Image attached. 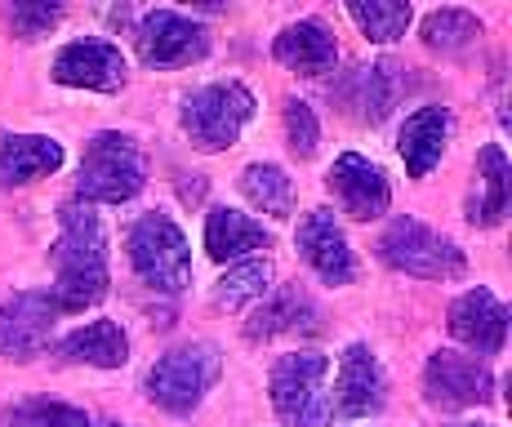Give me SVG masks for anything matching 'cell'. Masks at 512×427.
<instances>
[{
	"mask_svg": "<svg viewBox=\"0 0 512 427\" xmlns=\"http://www.w3.org/2000/svg\"><path fill=\"white\" fill-rule=\"evenodd\" d=\"M107 232L90 205H63L58 214V241H54V299L58 316L85 312L107 299Z\"/></svg>",
	"mask_w": 512,
	"mask_h": 427,
	"instance_id": "cell-1",
	"label": "cell"
},
{
	"mask_svg": "<svg viewBox=\"0 0 512 427\" xmlns=\"http://www.w3.org/2000/svg\"><path fill=\"white\" fill-rule=\"evenodd\" d=\"M147 187L143 147L130 134L103 129L85 143L81 170H76V196L90 205H125Z\"/></svg>",
	"mask_w": 512,
	"mask_h": 427,
	"instance_id": "cell-2",
	"label": "cell"
},
{
	"mask_svg": "<svg viewBox=\"0 0 512 427\" xmlns=\"http://www.w3.org/2000/svg\"><path fill=\"white\" fill-rule=\"evenodd\" d=\"M223 374V356L214 343H183L174 352H165L161 361L147 370L143 392L156 410L187 419V414L201 410V401L210 396V387Z\"/></svg>",
	"mask_w": 512,
	"mask_h": 427,
	"instance_id": "cell-3",
	"label": "cell"
},
{
	"mask_svg": "<svg viewBox=\"0 0 512 427\" xmlns=\"http://www.w3.org/2000/svg\"><path fill=\"white\" fill-rule=\"evenodd\" d=\"M125 250H130V267L147 290L161 294H179L183 285H192V250H187L183 227L170 214L152 210L125 236Z\"/></svg>",
	"mask_w": 512,
	"mask_h": 427,
	"instance_id": "cell-4",
	"label": "cell"
},
{
	"mask_svg": "<svg viewBox=\"0 0 512 427\" xmlns=\"http://www.w3.org/2000/svg\"><path fill=\"white\" fill-rule=\"evenodd\" d=\"M374 250H379V258L392 272L423 276V281H459V276L468 272L464 250H459L450 236L432 232L428 223H419V218H410V214L392 218Z\"/></svg>",
	"mask_w": 512,
	"mask_h": 427,
	"instance_id": "cell-5",
	"label": "cell"
},
{
	"mask_svg": "<svg viewBox=\"0 0 512 427\" xmlns=\"http://www.w3.org/2000/svg\"><path fill=\"white\" fill-rule=\"evenodd\" d=\"M254 116V94L241 81H214L183 98V134L201 152H228Z\"/></svg>",
	"mask_w": 512,
	"mask_h": 427,
	"instance_id": "cell-6",
	"label": "cell"
},
{
	"mask_svg": "<svg viewBox=\"0 0 512 427\" xmlns=\"http://www.w3.org/2000/svg\"><path fill=\"white\" fill-rule=\"evenodd\" d=\"M330 361L321 352H290L272 365V410L285 427H330Z\"/></svg>",
	"mask_w": 512,
	"mask_h": 427,
	"instance_id": "cell-7",
	"label": "cell"
},
{
	"mask_svg": "<svg viewBox=\"0 0 512 427\" xmlns=\"http://www.w3.org/2000/svg\"><path fill=\"white\" fill-rule=\"evenodd\" d=\"M134 45H139V58L147 67L170 72V67L201 63L210 54V32L179 9H147L134 27Z\"/></svg>",
	"mask_w": 512,
	"mask_h": 427,
	"instance_id": "cell-8",
	"label": "cell"
},
{
	"mask_svg": "<svg viewBox=\"0 0 512 427\" xmlns=\"http://www.w3.org/2000/svg\"><path fill=\"white\" fill-rule=\"evenodd\" d=\"M423 392L437 410H472L495 396V374L486 361L464 352H432L423 365Z\"/></svg>",
	"mask_w": 512,
	"mask_h": 427,
	"instance_id": "cell-9",
	"label": "cell"
},
{
	"mask_svg": "<svg viewBox=\"0 0 512 427\" xmlns=\"http://www.w3.org/2000/svg\"><path fill=\"white\" fill-rule=\"evenodd\" d=\"M388 401V379H383L379 356L366 343H352L339 361V379L330 396V423H361L374 419Z\"/></svg>",
	"mask_w": 512,
	"mask_h": 427,
	"instance_id": "cell-10",
	"label": "cell"
},
{
	"mask_svg": "<svg viewBox=\"0 0 512 427\" xmlns=\"http://www.w3.org/2000/svg\"><path fill=\"white\" fill-rule=\"evenodd\" d=\"M54 325H58V307L49 294L41 290L9 294L0 303V356H9V361L41 356L49 339H54Z\"/></svg>",
	"mask_w": 512,
	"mask_h": 427,
	"instance_id": "cell-11",
	"label": "cell"
},
{
	"mask_svg": "<svg viewBox=\"0 0 512 427\" xmlns=\"http://www.w3.org/2000/svg\"><path fill=\"white\" fill-rule=\"evenodd\" d=\"M326 187L339 196L343 214L357 218V223H370V218H383L392 205V183L370 156L361 152H343L334 156V165L326 170Z\"/></svg>",
	"mask_w": 512,
	"mask_h": 427,
	"instance_id": "cell-12",
	"label": "cell"
},
{
	"mask_svg": "<svg viewBox=\"0 0 512 427\" xmlns=\"http://www.w3.org/2000/svg\"><path fill=\"white\" fill-rule=\"evenodd\" d=\"M299 254L312 272L321 276L326 285H352L357 281V258H352V245L343 236L339 218L330 210H308L299 223Z\"/></svg>",
	"mask_w": 512,
	"mask_h": 427,
	"instance_id": "cell-13",
	"label": "cell"
},
{
	"mask_svg": "<svg viewBox=\"0 0 512 427\" xmlns=\"http://www.w3.org/2000/svg\"><path fill=\"white\" fill-rule=\"evenodd\" d=\"M54 81L94 94H116L125 85V54L112 41H72L54 54Z\"/></svg>",
	"mask_w": 512,
	"mask_h": 427,
	"instance_id": "cell-14",
	"label": "cell"
},
{
	"mask_svg": "<svg viewBox=\"0 0 512 427\" xmlns=\"http://www.w3.org/2000/svg\"><path fill=\"white\" fill-rule=\"evenodd\" d=\"M450 334H455L464 347H472L477 356H495L504 352V339H508V307L477 285V290L459 294L450 303Z\"/></svg>",
	"mask_w": 512,
	"mask_h": 427,
	"instance_id": "cell-15",
	"label": "cell"
},
{
	"mask_svg": "<svg viewBox=\"0 0 512 427\" xmlns=\"http://www.w3.org/2000/svg\"><path fill=\"white\" fill-rule=\"evenodd\" d=\"M272 58L290 67L294 76H326L339 63V45L321 18H299V23L281 27V36L272 41Z\"/></svg>",
	"mask_w": 512,
	"mask_h": 427,
	"instance_id": "cell-16",
	"label": "cell"
},
{
	"mask_svg": "<svg viewBox=\"0 0 512 427\" xmlns=\"http://www.w3.org/2000/svg\"><path fill=\"white\" fill-rule=\"evenodd\" d=\"M299 330H317V303L299 290V285H281V290L263 294L259 307L245 321V339L250 343H272L281 334H299Z\"/></svg>",
	"mask_w": 512,
	"mask_h": 427,
	"instance_id": "cell-17",
	"label": "cell"
},
{
	"mask_svg": "<svg viewBox=\"0 0 512 427\" xmlns=\"http://www.w3.org/2000/svg\"><path fill=\"white\" fill-rule=\"evenodd\" d=\"M450 125L455 121H450L446 107H419V112L406 116V125L397 134V152L406 161L410 178H428L441 165L446 143H450Z\"/></svg>",
	"mask_w": 512,
	"mask_h": 427,
	"instance_id": "cell-18",
	"label": "cell"
},
{
	"mask_svg": "<svg viewBox=\"0 0 512 427\" xmlns=\"http://www.w3.org/2000/svg\"><path fill=\"white\" fill-rule=\"evenodd\" d=\"M67 152L49 134H0V187H27L63 170Z\"/></svg>",
	"mask_w": 512,
	"mask_h": 427,
	"instance_id": "cell-19",
	"label": "cell"
},
{
	"mask_svg": "<svg viewBox=\"0 0 512 427\" xmlns=\"http://www.w3.org/2000/svg\"><path fill=\"white\" fill-rule=\"evenodd\" d=\"M397 67L392 63H374V67H357V72H348L339 81V103H343V112L352 116V121H361V125H379L383 116L392 112V103H397Z\"/></svg>",
	"mask_w": 512,
	"mask_h": 427,
	"instance_id": "cell-20",
	"label": "cell"
},
{
	"mask_svg": "<svg viewBox=\"0 0 512 427\" xmlns=\"http://www.w3.org/2000/svg\"><path fill=\"white\" fill-rule=\"evenodd\" d=\"M268 245H272V232L241 210L219 205V210H210V218H205V250H210L214 263H241L245 254L268 250Z\"/></svg>",
	"mask_w": 512,
	"mask_h": 427,
	"instance_id": "cell-21",
	"label": "cell"
},
{
	"mask_svg": "<svg viewBox=\"0 0 512 427\" xmlns=\"http://www.w3.org/2000/svg\"><path fill=\"white\" fill-rule=\"evenodd\" d=\"M58 356L72 365H94V370H121L130 361V339L116 321H90L58 339Z\"/></svg>",
	"mask_w": 512,
	"mask_h": 427,
	"instance_id": "cell-22",
	"label": "cell"
},
{
	"mask_svg": "<svg viewBox=\"0 0 512 427\" xmlns=\"http://www.w3.org/2000/svg\"><path fill=\"white\" fill-rule=\"evenodd\" d=\"M508 183H512V170H508V156L504 147H481V161H477V201H472V227H495L504 223L508 214Z\"/></svg>",
	"mask_w": 512,
	"mask_h": 427,
	"instance_id": "cell-23",
	"label": "cell"
},
{
	"mask_svg": "<svg viewBox=\"0 0 512 427\" xmlns=\"http://www.w3.org/2000/svg\"><path fill=\"white\" fill-rule=\"evenodd\" d=\"M241 196L254 205L259 214L272 218H290L294 210V178L272 161H254L241 170Z\"/></svg>",
	"mask_w": 512,
	"mask_h": 427,
	"instance_id": "cell-24",
	"label": "cell"
},
{
	"mask_svg": "<svg viewBox=\"0 0 512 427\" xmlns=\"http://www.w3.org/2000/svg\"><path fill=\"white\" fill-rule=\"evenodd\" d=\"M272 276H277L272 258H241V263H232L228 272L219 276V285H214V307L241 312L245 303H259L263 294L272 290Z\"/></svg>",
	"mask_w": 512,
	"mask_h": 427,
	"instance_id": "cell-25",
	"label": "cell"
},
{
	"mask_svg": "<svg viewBox=\"0 0 512 427\" xmlns=\"http://www.w3.org/2000/svg\"><path fill=\"white\" fill-rule=\"evenodd\" d=\"M348 18L361 27V36L374 45H392L410 32L415 9L401 0H348Z\"/></svg>",
	"mask_w": 512,
	"mask_h": 427,
	"instance_id": "cell-26",
	"label": "cell"
},
{
	"mask_svg": "<svg viewBox=\"0 0 512 427\" xmlns=\"http://www.w3.org/2000/svg\"><path fill=\"white\" fill-rule=\"evenodd\" d=\"M481 41V18L468 9H432L423 18V45L437 54H459V49Z\"/></svg>",
	"mask_w": 512,
	"mask_h": 427,
	"instance_id": "cell-27",
	"label": "cell"
},
{
	"mask_svg": "<svg viewBox=\"0 0 512 427\" xmlns=\"http://www.w3.org/2000/svg\"><path fill=\"white\" fill-rule=\"evenodd\" d=\"M5 427H98L94 414H85L81 405H67V401H23L14 410H5Z\"/></svg>",
	"mask_w": 512,
	"mask_h": 427,
	"instance_id": "cell-28",
	"label": "cell"
},
{
	"mask_svg": "<svg viewBox=\"0 0 512 427\" xmlns=\"http://www.w3.org/2000/svg\"><path fill=\"white\" fill-rule=\"evenodd\" d=\"M5 23L14 27L18 41H41V36H49L58 23H63V9L45 5V0H9Z\"/></svg>",
	"mask_w": 512,
	"mask_h": 427,
	"instance_id": "cell-29",
	"label": "cell"
},
{
	"mask_svg": "<svg viewBox=\"0 0 512 427\" xmlns=\"http://www.w3.org/2000/svg\"><path fill=\"white\" fill-rule=\"evenodd\" d=\"M285 138H290V152L299 156V161L317 156L321 125H317V112H312L303 98H285Z\"/></svg>",
	"mask_w": 512,
	"mask_h": 427,
	"instance_id": "cell-30",
	"label": "cell"
},
{
	"mask_svg": "<svg viewBox=\"0 0 512 427\" xmlns=\"http://www.w3.org/2000/svg\"><path fill=\"white\" fill-rule=\"evenodd\" d=\"M98 427H130V423H112V419H98Z\"/></svg>",
	"mask_w": 512,
	"mask_h": 427,
	"instance_id": "cell-31",
	"label": "cell"
},
{
	"mask_svg": "<svg viewBox=\"0 0 512 427\" xmlns=\"http://www.w3.org/2000/svg\"><path fill=\"white\" fill-rule=\"evenodd\" d=\"M464 427H490V423H464Z\"/></svg>",
	"mask_w": 512,
	"mask_h": 427,
	"instance_id": "cell-32",
	"label": "cell"
}]
</instances>
